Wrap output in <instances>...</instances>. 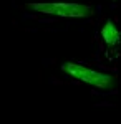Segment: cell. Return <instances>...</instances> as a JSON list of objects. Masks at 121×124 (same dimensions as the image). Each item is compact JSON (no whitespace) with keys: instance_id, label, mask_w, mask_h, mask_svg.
<instances>
[{"instance_id":"obj_1","label":"cell","mask_w":121,"mask_h":124,"mask_svg":"<svg viewBox=\"0 0 121 124\" xmlns=\"http://www.w3.org/2000/svg\"><path fill=\"white\" fill-rule=\"evenodd\" d=\"M61 70L66 75H70L71 78H76V79L83 81L86 85L98 88V89H103V91H110V89H113L116 86V79L113 76L106 75V73H101V71L90 70V68L83 66V65H78V63H73V61L63 63Z\"/></svg>"},{"instance_id":"obj_3","label":"cell","mask_w":121,"mask_h":124,"mask_svg":"<svg viewBox=\"0 0 121 124\" xmlns=\"http://www.w3.org/2000/svg\"><path fill=\"white\" fill-rule=\"evenodd\" d=\"M101 37L108 46H113V45H118V41L121 38V33H120V30L114 27V23L111 20H108L104 23V27L101 28Z\"/></svg>"},{"instance_id":"obj_2","label":"cell","mask_w":121,"mask_h":124,"mask_svg":"<svg viewBox=\"0 0 121 124\" xmlns=\"http://www.w3.org/2000/svg\"><path fill=\"white\" fill-rule=\"evenodd\" d=\"M32 10L45 15H56V17H70V18H88L95 13L93 7L83 5V3H53V2H43V3H30Z\"/></svg>"}]
</instances>
